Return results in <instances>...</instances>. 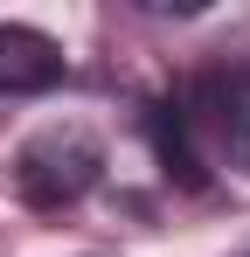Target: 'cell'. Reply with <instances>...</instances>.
<instances>
[{
    "label": "cell",
    "instance_id": "cell-4",
    "mask_svg": "<svg viewBox=\"0 0 250 257\" xmlns=\"http://www.w3.org/2000/svg\"><path fill=\"white\" fill-rule=\"evenodd\" d=\"M146 125H153V153H160V167L174 174L181 188H202L208 167H202V153H195V139H188V125H181V104L160 97V104L146 111Z\"/></svg>",
    "mask_w": 250,
    "mask_h": 257
},
{
    "label": "cell",
    "instance_id": "cell-1",
    "mask_svg": "<svg viewBox=\"0 0 250 257\" xmlns=\"http://www.w3.org/2000/svg\"><path fill=\"white\" fill-rule=\"evenodd\" d=\"M97 174H104V146L83 125H49V132H35V139L14 153V188H21V202L42 209V215L83 202V195L97 188Z\"/></svg>",
    "mask_w": 250,
    "mask_h": 257
},
{
    "label": "cell",
    "instance_id": "cell-3",
    "mask_svg": "<svg viewBox=\"0 0 250 257\" xmlns=\"http://www.w3.org/2000/svg\"><path fill=\"white\" fill-rule=\"evenodd\" d=\"M63 77H70V63L56 35H42L28 21H0V97H42Z\"/></svg>",
    "mask_w": 250,
    "mask_h": 257
},
{
    "label": "cell",
    "instance_id": "cell-2",
    "mask_svg": "<svg viewBox=\"0 0 250 257\" xmlns=\"http://www.w3.org/2000/svg\"><path fill=\"white\" fill-rule=\"evenodd\" d=\"M181 104V125L195 139V153H215L229 167H250V77L236 70H208L174 97Z\"/></svg>",
    "mask_w": 250,
    "mask_h": 257
}]
</instances>
